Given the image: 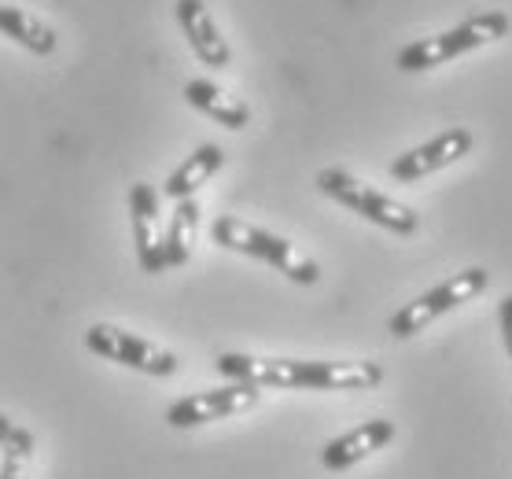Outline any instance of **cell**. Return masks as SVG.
<instances>
[{
    "mask_svg": "<svg viewBox=\"0 0 512 479\" xmlns=\"http://www.w3.org/2000/svg\"><path fill=\"white\" fill-rule=\"evenodd\" d=\"M185 100L196 107V111H203L207 118H214V122H222V126H229V129H244L247 122H251V107H247L240 96L225 93L222 85L207 82V78L188 82Z\"/></svg>",
    "mask_w": 512,
    "mask_h": 479,
    "instance_id": "7c38bea8",
    "label": "cell"
},
{
    "mask_svg": "<svg viewBox=\"0 0 512 479\" xmlns=\"http://www.w3.org/2000/svg\"><path fill=\"white\" fill-rule=\"evenodd\" d=\"M129 222H133V244L144 273H163V229H159V192L148 181H133L129 188Z\"/></svg>",
    "mask_w": 512,
    "mask_h": 479,
    "instance_id": "ba28073f",
    "label": "cell"
},
{
    "mask_svg": "<svg viewBox=\"0 0 512 479\" xmlns=\"http://www.w3.org/2000/svg\"><path fill=\"white\" fill-rule=\"evenodd\" d=\"M472 152V133L461 126L446 129V133H439L435 141L420 144V148H413V152L398 155L395 163H391V177L395 181H420V177L435 174V170H443V166L457 163L461 155Z\"/></svg>",
    "mask_w": 512,
    "mask_h": 479,
    "instance_id": "9c48e42d",
    "label": "cell"
},
{
    "mask_svg": "<svg viewBox=\"0 0 512 479\" xmlns=\"http://www.w3.org/2000/svg\"><path fill=\"white\" fill-rule=\"evenodd\" d=\"M196 233H199V203L196 199H181L174 218H170V229L163 233L166 266H185L188 255H192V244H196Z\"/></svg>",
    "mask_w": 512,
    "mask_h": 479,
    "instance_id": "9a60e30c",
    "label": "cell"
},
{
    "mask_svg": "<svg viewBox=\"0 0 512 479\" xmlns=\"http://www.w3.org/2000/svg\"><path fill=\"white\" fill-rule=\"evenodd\" d=\"M258 398H262V387L255 384H225L214 391H199V395L177 398L174 406L166 409V424L170 428H199L210 421H225L233 413L258 406Z\"/></svg>",
    "mask_w": 512,
    "mask_h": 479,
    "instance_id": "52a82bcc",
    "label": "cell"
},
{
    "mask_svg": "<svg viewBox=\"0 0 512 479\" xmlns=\"http://www.w3.org/2000/svg\"><path fill=\"white\" fill-rule=\"evenodd\" d=\"M501 339H505V351L512 358V295L501 299Z\"/></svg>",
    "mask_w": 512,
    "mask_h": 479,
    "instance_id": "e0dca14e",
    "label": "cell"
},
{
    "mask_svg": "<svg viewBox=\"0 0 512 479\" xmlns=\"http://www.w3.org/2000/svg\"><path fill=\"white\" fill-rule=\"evenodd\" d=\"M391 439H395V424L391 421H365V424H358L354 432L332 439V443L321 450V465L332 468V472H343V468L358 465V461H365V457L376 454V450H384Z\"/></svg>",
    "mask_w": 512,
    "mask_h": 479,
    "instance_id": "8fae6325",
    "label": "cell"
},
{
    "mask_svg": "<svg viewBox=\"0 0 512 479\" xmlns=\"http://www.w3.org/2000/svg\"><path fill=\"white\" fill-rule=\"evenodd\" d=\"M509 34V15L501 12H487V15H476V19H468V23L454 26V30H446V34H435V37H424V41H413L398 52V71H431V67H443L450 59L465 56L472 48H483L487 41H498V37Z\"/></svg>",
    "mask_w": 512,
    "mask_h": 479,
    "instance_id": "3957f363",
    "label": "cell"
},
{
    "mask_svg": "<svg viewBox=\"0 0 512 479\" xmlns=\"http://www.w3.org/2000/svg\"><path fill=\"white\" fill-rule=\"evenodd\" d=\"M30 457H34V435L26 428H12L0 450V479H26Z\"/></svg>",
    "mask_w": 512,
    "mask_h": 479,
    "instance_id": "2e32d148",
    "label": "cell"
},
{
    "mask_svg": "<svg viewBox=\"0 0 512 479\" xmlns=\"http://www.w3.org/2000/svg\"><path fill=\"white\" fill-rule=\"evenodd\" d=\"M218 373L233 384L299 387V391H369L384 380L376 362H295V358H251L222 354Z\"/></svg>",
    "mask_w": 512,
    "mask_h": 479,
    "instance_id": "6da1fadb",
    "label": "cell"
},
{
    "mask_svg": "<svg viewBox=\"0 0 512 479\" xmlns=\"http://www.w3.org/2000/svg\"><path fill=\"white\" fill-rule=\"evenodd\" d=\"M222 163H225V152L218 148V144H199L196 152L188 155L185 163H181L174 174L166 177L163 192L174 199V203H181V199H192L199 188L207 185L210 177L222 170Z\"/></svg>",
    "mask_w": 512,
    "mask_h": 479,
    "instance_id": "4fadbf2b",
    "label": "cell"
},
{
    "mask_svg": "<svg viewBox=\"0 0 512 479\" xmlns=\"http://www.w3.org/2000/svg\"><path fill=\"white\" fill-rule=\"evenodd\" d=\"M210 233H214V244L229 247V251H240V255H251V258H258V262H269V266H277L288 281H295V284L321 281V269H317L314 258H306L303 251L295 244H288L284 236L266 233V229H258V225L229 218V214L218 218Z\"/></svg>",
    "mask_w": 512,
    "mask_h": 479,
    "instance_id": "7a4b0ae2",
    "label": "cell"
},
{
    "mask_svg": "<svg viewBox=\"0 0 512 479\" xmlns=\"http://www.w3.org/2000/svg\"><path fill=\"white\" fill-rule=\"evenodd\" d=\"M487 284H490V277H487V269L483 266H472V269H465V273H454L450 281L435 284L431 292H424L420 299H413V303L402 306V310L387 321V332H391L395 339L417 336V332H424L431 321H439L443 314H450L454 306L472 303L476 295H483L487 292Z\"/></svg>",
    "mask_w": 512,
    "mask_h": 479,
    "instance_id": "5b68a950",
    "label": "cell"
},
{
    "mask_svg": "<svg viewBox=\"0 0 512 479\" xmlns=\"http://www.w3.org/2000/svg\"><path fill=\"white\" fill-rule=\"evenodd\" d=\"M317 188H321L325 196L336 199V203H343L347 211L361 214L365 222L387 229V233L413 236L420 229V218L413 207L384 196V192H376V188H369L365 181L350 177L347 170H321V174H317Z\"/></svg>",
    "mask_w": 512,
    "mask_h": 479,
    "instance_id": "277c9868",
    "label": "cell"
},
{
    "mask_svg": "<svg viewBox=\"0 0 512 479\" xmlns=\"http://www.w3.org/2000/svg\"><path fill=\"white\" fill-rule=\"evenodd\" d=\"M0 34L12 37L15 45L34 52V56H52L59 45V34L45 19H37V15L23 12L15 4H0Z\"/></svg>",
    "mask_w": 512,
    "mask_h": 479,
    "instance_id": "5bb4252c",
    "label": "cell"
},
{
    "mask_svg": "<svg viewBox=\"0 0 512 479\" xmlns=\"http://www.w3.org/2000/svg\"><path fill=\"white\" fill-rule=\"evenodd\" d=\"M15 424L8 421V417H4V413H0V450H4V439H8V432H12Z\"/></svg>",
    "mask_w": 512,
    "mask_h": 479,
    "instance_id": "ac0fdd59",
    "label": "cell"
},
{
    "mask_svg": "<svg viewBox=\"0 0 512 479\" xmlns=\"http://www.w3.org/2000/svg\"><path fill=\"white\" fill-rule=\"evenodd\" d=\"M85 347L107 362H118L126 369H137V373L148 376H174L177 373V354H170L166 347L152 343V339H140L126 328L115 325H89L85 332Z\"/></svg>",
    "mask_w": 512,
    "mask_h": 479,
    "instance_id": "8992f818",
    "label": "cell"
},
{
    "mask_svg": "<svg viewBox=\"0 0 512 479\" xmlns=\"http://www.w3.org/2000/svg\"><path fill=\"white\" fill-rule=\"evenodd\" d=\"M177 23H181V30H185L188 45H192V52H196L199 63H207V67H229V59H233V52H229V45H225V37L218 34V23L210 19L207 4L203 0H177Z\"/></svg>",
    "mask_w": 512,
    "mask_h": 479,
    "instance_id": "30bf717a",
    "label": "cell"
}]
</instances>
